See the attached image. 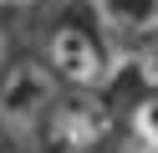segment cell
<instances>
[{
  "mask_svg": "<svg viewBox=\"0 0 158 153\" xmlns=\"http://www.w3.org/2000/svg\"><path fill=\"white\" fill-rule=\"evenodd\" d=\"M61 82L51 77L41 56H21L10 66L0 71V138L10 143V148L31 153L41 148L46 138V117H51L56 97H61Z\"/></svg>",
  "mask_w": 158,
  "mask_h": 153,
  "instance_id": "6da1fadb",
  "label": "cell"
},
{
  "mask_svg": "<svg viewBox=\"0 0 158 153\" xmlns=\"http://www.w3.org/2000/svg\"><path fill=\"white\" fill-rule=\"evenodd\" d=\"M41 61L51 66V77L61 82L66 92H102L112 82V46L97 36L92 20L82 15H66L46 31V46H41Z\"/></svg>",
  "mask_w": 158,
  "mask_h": 153,
  "instance_id": "7a4b0ae2",
  "label": "cell"
},
{
  "mask_svg": "<svg viewBox=\"0 0 158 153\" xmlns=\"http://www.w3.org/2000/svg\"><path fill=\"white\" fill-rule=\"evenodd\" d=\"M117 133V112L107 107L102 92H61L46 117V148L56 153H102Z\"/></svg>",
  "mask_w": 158,
  "mask_h": 153,
  "instance_id": "3957f363",
  "label": "cell"
},
{
  "mask_svg": "<svg viewBox=\"0 0 158 153\" xmlns=\"http://www.w3.org/2000/svg\"><path fill=\"white\" fill-rule=\"evenodd\" d=\"M87 20L112 46V56H138L158 41V0H87Z\"/></svg>",
  "mask_w": 158,
  "mask_h": 153,
  "instance_id": "277c9868",
  "label": "cell"
},
{
  "mask_svg": "<svg viewBox=\"0 0 158 153\" xmlns=\"http://www.w3.org/2000/svg\"><path fill=\"white\" fill-rule=\"evenodd\" d=\"M127 138L143 153H158V87H143V97L127 107Z\"/></svg>",
  "mask_w": 158,
  "mask_h": 153,
  "instance_id": "5b68a950",
  "label": "cell"
},
{
  "mask_svg": "<svg viewBox=\"0 0 158 153\" xmlns=\"http://www.w3.org/2000/svg\"><path fill=\"white\" fill-rule=\"evenodd\" d=\"M133 61H138V82H143V87H158V41H153V46H143Z\"/></svg>",
  "mask_w": 158,
  "mask_h": 153,
  "instance_id": "8992f818",
  "label": "cell"
},
{
  "mask_svg": "<svg viewBox=\"0 0 158 153\" xmlns=\"http://www.w3.org/2000/svg\"><path fill=\"white\" fill-rule=\"evenodd\" d=\"M31 5H41V0H0V10H31Z\"/></svg>",
  "mask_w": 158,
  "mask_h": 153,
  "instance_id": "52a82bcc",
  "label": "cell"
},
{
  "mask_svg": "<svg viewBox=\"0 0 158 153\" xmlns=\"http://www.w3.org/2000/svg\"><path fill=\"white\" fill-rule=\"evenodd\" d=\"M0 71H5V31H0Z\"/></svg>",
  "mask_w": 158,
  "mask_h": 153,
  "instance_id": "ba28073f",
  "label": "cell"
},
{
  "mask_svg": "<svg viewBox=\"0 0 158 153\" xmlns=\"http://www.w3.org/2000/svg\"><path fill=\"white\" fill-rule=\"evenodd\" d=\"M123 153H143V148H138V143H127V148H123Z\"/></svg>",
  "mask_w": 158,
  "mask_h": 153,
  "instance_id": "9c48e42d",
  "label": "cell"
}]
</instances>
